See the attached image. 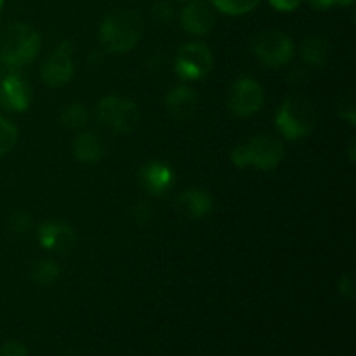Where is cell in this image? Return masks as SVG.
<instances>
[{
  "label": "cell",
  "instance_id": "cell-1",
  "mask_svg": "<svg viewBox=\"0 0 356 356\" xmlns=\"http://www.w3.org/2000/svg\"><path fill=\"white\" fill-rule=\"evenodd\" d=\"M145 33V19L138 10H113L99 26V42L111 54H125L141 42Z\"/></svg>",
  "mask_w": 356,
  "mask_h": 356
},
{
  "label": "cell",
  "instance_id": "cell-2",
  "mask_svg": "<svg viewBox=\"0 0 356 356\" xmlns=\"http://www.w3.org/2000/svg\"><path fill=\"white\" fill-rule=\"evenodd\" d=\"M40 35L28 23H10L0 31V63L9 68H19L37 58Z\"/></svg>",
  "mask_w": 356,
  "mask_h": 356
},
{
  "label": "cell",
  "instance_id": "cell-3",
  "mask_svg": "<svg viewBox=\"0 0 356 356\" xmlns=\"http://www.w3.org/2000/svg\"><path fill=\"white\" fill-rule=\"evenodd\" d=\"M277 129L284 138L296 141L312 134L316 127L315 104L305 94L289 96L277 111Z\"/></svg>",
  "mask_w": 356,
  "mask_h": 356
},
{
  "label": "cell",
  "instance_id": "cell-4",
  "mask_svg": "<svg viewBox=\"0 0 356 356\" xmlns=\"http://www.w3.org/2000/svg\"><path fill=\"white\" fill-rule=\"evenodd\" d=\"M284 156V143L270 134L254 136L247 145L236 146L232 152V160L238 169L254 167L257 170H271L278 167Z\"/></svg>",
  "mask_w": 356,
  "mask_h": 356
},
{
  "label": "cell",
  "instance_id": "cell-5",
  "mask_svg": "<svg viewBox=\"0 0 356 356\" xmlns=\"http://www.w3.org/2000/svg\"><path fill=\"white\" fill-rule=\"evenodd\" d=\"M96 117L115 134H129L139 122V108L125 97L106 96L97 103Z\"/></svg>",
  "mask_w": 356,
  "mask_h": 356
},
{
  "label": "cell",
  "instance_id": "cell-6",
  "mask_svg": "<svg viewBox=\"0 0 356 356\" xmlns=\"http://www.w3.org/2000/svg\"><path fill=\"white\" fill-rule=\"evenodd\" d=\"M256 58L268 68H282L294 58V44L284 31L266 30L257 35L252 42Z\"/></svg>",
  "mask_w": 356,
  "mask_h": 356
},
{
  "label": "cell",
  "instance_id": "cell-7",
  "mask_svg": "<svg viewBox=\"0 0 356 356\" xmlns=\"http://www.w3.org/2000/svg\"><path fill=\"white\" fill-rule=\"evenodd\" d=\"M212 65H214V56H212L211 47L204 42H190L177 51L174 70L181 80L191 82V80H200L207 76Z\"/></svg>",
  "mask_w": 356,
  "mask_h": 356
},
{
  "label": "cell",
  "instance_id": "cell-8",
  "mask_svg": "<svg viewBox=\"0 0 356 356\" xmlns=\"http://www.w3.org/2000/svg\"><path fill=\"white\" fill-rule=\"evenodd\" d=\"M264 89L250 76H240L235 80L228 94V108L236 117H252L263 108Z\"/></svg>",
  "mask_w": 356,
  "mask_h": 356
},
{
  "label": "cell",
  "instance_id": "cell-9",
  "mask_svg": "<svg viewBox=\"0 0 356 356\" xmlns=\"http://www.w3.org/2000/svg\"><path fill=\"white\" fill-rule=\"evenodd\" d=\"M73 45L72 42L65 40L56 47L51 58L42 66V80L51 87L66 86L73 79L75 66L72 59Z\"/></svg>",
  "mask_w": 356,
  "mask_h": 356
},
{
  "label": "cell",
  "instance_id": "cell-10",
  "mask_svg": "<svg viewBox=\"0 0 356 356\" xmlns=\"http://www.w3.org/2000/svg\"><path fill=\"white\" fill-rule=\"evenodd\" d=\"M38 242L44 249L70 254L76 245V233L61 221H45L38 226Z\"/></svg>",
  "mask_w": 356,
  "mask_h": 356
},
{
  "label": "cell",
  "instance_id": "cell-11",
  "mask_svg": "<svg viewBox=\"0 0 356 356\" xmlns=\"http://www.w3.org/2000/svg\"><path fill=\"white\" fill-rule=\"evenodd\" d=\"M214 24V7L204 0H190V3L181 10V26L190 35H207L212 31Z\"/></svg>",
  "mask_w": 356,
  "mask_h": 356
},
{
  "label": "cell",
  "instance_id": "cell-12",
  "mask_svg": "<svg viewBox=\"0 0 356 356\" xmlns=\"http://www.w3.org/2000/svg\"><path fill=\"white\" fill-rule=\"evenodd\" d=\"M138 179L146 193L152 195V197H162L172 186L174 172L165 162L152 160L139 169Z\"/></svg>",
  "mask_w": 356,
  "mask_h": 356
},
{
  "label": "cell",
  "instance_id": "cell-13",
  "mask_svg": "<svg viewBox=\"0 0 356 356\" xmlns=\"http://www.w3.org/2000/svg\"><path fill=\"white\" fill-rule=\"evenodd\" d=\"M31 103V89L26 80L21 79L19 75H7L6 79L0 80V104L6 110L21 113L26 111Z\"/></svg>",
  "mask_w": 356,
  "mask_h": 356
},
{
  "label": "cell",
  "instance_id": "cell-14",
  "mask_svg": "<svg viewBox=\"0 0 356 356\" xmlns=\"http://www.w3.org/2000/svg\"><path fill=\"white\" fill-rule=\"evenodd\" d=\"M212 197L205 190L200 188H191V190L183 191L176 198V211L181 216L190 219H202L212 211Z\"/></svg>",
  "mask_w": 356,
  "mask_h": 356
},
{
  "label": "cell",
  "instance_id": "cell-15",
  "mask_svg": "<svg viewBox=\"0 0 356 356\" xmlns=\"http://www.w3.org/2000/svg\"><path fill=\"white\" fill-rule=\"evenodd\" d=\"M198 97L193 89L188 86H176L167 92L165 108L174 120H188L197 111Z\"/></svg>",
  "mask_w": 356,
  "mask_h": 356
},
{
  "label": "cell",
  "instance_id": "cell-16",
  "mask_svg": "<svg viewBox=\"0 0 356 356\" xmlns=\"http://www.w3.org/2000/svg\"><path fill=\"white\" fill-rule=\"evenodd\" d=\"M73 155L82 163H97L103 160L106 148L103 141L94 132H82L73 139Z\"/></svg>",
  "mask_w": 356,
  "mask_h": 356
},
{
  "label": "cell",
  "instance_id": "cell-17",
  "mask_svg": "<svg viewBox=\"0 0 356 356\" xmlns=\"http://www.w3.org/2000/svg\"><path fill=\"white\" fill-rule=\"evenodd\" d=\"M330 45L320 35H309L301 44V58L312 68H323L329 61Z\"/></svg>",
  "mask_w": 356,
  "mask_h": 356
},
{
  "label": "cell",
  "instance_id": "cell-18",
  "mask_svg": "<svg viewBox=\"0 0 356 356\" xmlns=\"http://www.w3.org/2000/svg\"><path fill=\"white\" fill-rule=\"evenodd\" d=\"M59 273H61V268H59V264L56 261L42 259L33 264V268L30 271V278L33 284L45 287V285L54 284L59 278Z\"/></svg>",
  "mask_w": 356,
  "mask_h": 356
},
{
  "label": "cell",
  "instance_id": "cell-19",
  "mask_svg": "<svg viewBox=\"0 0 356 356\" xmlns=\"http://www.w3.org/2000/svg\"><path fill=\"white\" fill-rule=\"evenodd\" d=\"M59 118H61V124L65 127L76 131V129H82L87 124L89 113H87V108L82 103H70L63 108Z\"/></svg>",
  "mask_w": 356,
  "mask_h": 356
},
{
  "label": "cell",
  "instance_id": "cell-20",
  "mask_svg": "<svg viewBox=\"0 0 356 356\" xmlns=\"http://www.w3.org/2000/svg\"><path fill=\"white\" fill-rule=\"evenodd\" d=\"M261 0H211V6L228 16H242L259 6Z\"/></svg>",
  "mask_w": 356,
  "mask_h": 356
},
{
  "label": "cell",
  "instance_id": "cell-21",
  "mask_svg": "<svg viewBox=\"0 0 356 356\" xmlns=\"http://www.w3.org/2000/svg\"><path fill=\"white\" fill-rule=\"evenodd\" d=\"M17 143L16 125L0 115V156L7 155Z\"/></svg>",
  "mask_w": 356,
  "mask_h": 356
},
{
  "label": "cell",
  "instance_id": "cell-22",
  "mask_svg": "<svg viewBox=\"0 0 356 356\" xmlns=\"http://www.w3.org/2000/svg\"><path fill=\"white\" fill-rule=\"evenodd\" d=\"M31 226H33V221H31V216L28 212L16 211L14 214H10L9 228L16 235H26L31 229Z\"/></svg>",
  "mask_w": 356,
  "mask_h": 356
},
{
  "label": "cell",
  "instance_id": "cell-23",
  "mask_svg": "<svg viewBox=\"0 0 356 356\" xmlns=\"http://www.w3.org/2000/svg\"><path fill=\"white\" fill-rule=\"evenodd\" d=\"M355 106L356 104H355L353 92L341 94L339 104H337V111H339V117L350 122L351 125H355V122H356V108Z\"/></svg>",
  "mask_w": 356,
  "mask_h": 356
},
{
  "label": "cell",
  "instance_id": "cell-24",
  "mask_svg": "<svg viewBox=\"0 0 356 356\" xmlns=\"http://www.w3.org/2000/svg\"><path fill=\"white\" fill-rule=\"evenodd\" d=\"M152 14L159 23H170L174 19V7L167 0H156L152 7Z\"/></svg>",
  "mask_w": 356,
  "mask_h": 356
},
{
  "label": "cell",
  "instance_id": "cell-25",
  "mask_svg": "<svg viewBox=\"0 0 356 356\" xmlns=\"http://www.w3.org/2000/svg\"><path fill=\"white\" fill-rule=\"evenodd\" d=\"M132 218H134V221L139 222V225H148L153 219V211L152 207H149V204H146V202H138V204L132 207Z\"/></svg>",
  "mask_w": 356,
  "mask_h": 356
},
{
  "label": "cell",
  "instance_id": "cell-26",
  "mask_svg": "<svg viewBox=\"0 0 356 356\" xmlns=\"http://www.w3.org/2000/svg\"><path fill=\"white\" fill-rule=\"evenodd\" d=\"M337 289H339V294L343 298H346L348 301H353L355 299V275L344 273L343 277L339 278V284H337Z\"/></svg>",
  "mask_w": 356,
  "mask_h": 356
},
{
  "label": "cell",
  "instance_id": "cell-27",
  "mask_svg": "<svg viewBox=\"0 0 356 356\" xmlns=\"http://www.w3.org/2000/svg\"><path fill=\"white\" fill-rule=\"evenodd\" d=\"M0 356H30L26 346L19 341H7L0 348Z\"/></svg>",
  "mask_w": 356,
  "mask_h": 356
},
{
  "label": "cell",
  "instance_id": "cell-28",
  "mask_svg": "<svg viewBox=\"0 0 356 356\" xmlns=\"http://www.w3.org/2000/svg\"><path fill=\"white\" fill-rule=\"evenodd\" d=\"M302 0H270L271 6L280 13H291V10L298 9L301 6Z\"/></svg>",
  "mask_w": 356,
  "mask_h": 356
},
{
  "label": "cell",
  "instance_id": "cell-29",
  "mask_svg": "<svg viewBox=\"0 0 356 356\" xmlns=\"http://www.w3.org/2000/svg\"><path fill=\"white\" fill-rule=\"evenodd\" d=\"M308 2L312 3L315 9L325 10V9H329V7H332L334 3H336V0H308Z\"/></svg>",
  "mask_w": 356,
  "mask_h": 356
},
{
  "label": "cell",
  "instance_id": "cell-30",
  "mask_svg": "<svg viewBox=\"0 0 356 356\" xmlns=\"http://www.w3.org/2000/svg\"><path fill=\"white\" fill-rule=\"evenodd\" d=\"M355 0H336V3H339V6H351Z\"/></svg>",
  "mask_w": 356,
  "mask_h": 356
},
{
  "label": "cell",
  "instance_id": "cell-31",
  "mask_svg": "<svg viewBox=\"0 0 356 356\" xmlns=\"http://www.w3.org/2000/svg\"><path fill=\"white\" fill-rule=\"evenodd\" d=\"M350 155H351V162H355V143L350 145Z\"/></svg>",
  "mask_w": 356,
  "mask_h": 356
},
{
  "label": "cell",
  "instance_id": "cell-32",
  "mask_svg": "<svg viewBox=\"0 0 356 356\" xmlns=\"http://www.w3.org/2000/svg\"><path fill=\"white\" fill-rule=\"evenodd\" d=\"M2 9H3V0H0V13H2Z\"/></svg>",
  "mask_w": 356,
  "mask_h": 356
},
{
  "label": "cell",
  "instance_id": "cell-33",
  "mask_svg": "<svg viewBox=\"0 0 356 356\" xmlns=\"http://www.w3.org/2000/svg\"><path fill=\"white\" fill-rule=\"evenodd\" d=\"M176 2H190V0H176Z\"/></svg>",
  "mask_w": 356,
  "mask_h": 356
},
{
  "label": "cell",
  "instance_id": "cell-34",
  "mask_svg": "<svg viewBox=\"0 0 356 356\" xmlns=\"http://www.w3.org/2000/svg\"><path fill=\"white\" fill-rule=\"evenodd\" d=\"M66 356H75V355H66Z\"/></svg>",
  "mask_w": 356,
  "mask_h": 356
},
{
  "label": "cell",
  "instance_id": "cell-35",
  "mask_svg": "<svg viewBox=\"0 0 356 356\" xmlns=\"http://www.w3.org/2000/svg\"><path fill=\"white\" fill-rule=\"evenodd\" d=\"M0 80H2V79H0Z\"/></svg>",
  "mask_w": 356,
  "mask_h": 356
}]
</instances>
